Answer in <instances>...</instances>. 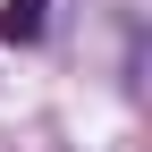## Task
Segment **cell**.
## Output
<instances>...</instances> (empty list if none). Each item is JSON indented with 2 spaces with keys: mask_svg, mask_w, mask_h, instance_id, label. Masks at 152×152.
Masks as SVG:
<instances>
[{
  "mask_svg": "<svg viewBox=\"0 0 152 152\" xmlns=\"http://www.w3.org/2000/svg\"><path fill=\"white\" fill-rule=\"evenodd\" d=\"M51 0H0V42H42Z\"/></svg>",
  "mask_w": 152,
  "mask_h": 152,
  "instance_id": "obj_1",
  "label": "cell"
}]
</instances>
